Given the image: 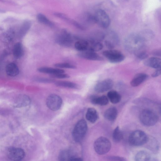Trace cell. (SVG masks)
<instances>
[{
    "label": "cell",
    "instance_id": "17",
    "mask_svg": "<svg viewBox=\"0 0 161 161\" xmlns=\"http://www.w3.org/2000/svg\"><path fill=\"white\" fill-rule=\"evenodd\" d=\"M118 112L117 109L113 107L107 109L105 112L104 116L105 118L109 121H114L117 117Z\"/></svg>",
    "mask_w": 161,
    "mask_h": 161
},
{
    "label": "cell",
    "instance_id": "21",
    "mask_svg": "<svg viewBox=\"0 0 161 161\" xmlns=\"http://www.w3.org/2000/svg\"><path fill=\"white\" fill-rule=\"evenodd\" d=\"M151 159V156L148 152L141 150L138 152L135 157V160L136 161H148Z\"/></svg>",
    "mask_w": 161,
    "mask_h": 161
},
{
    "label": "cell",
    "instance_id": "15",
    "mask_svg": "<svg viewBox=\"0 0 161 161\" xmlns=\"http://www.w3.org/2000/svg\"><path fill=\"white\" fill-rule=\"evenodd\" d=\"M90 101L94 104H97L101 106L107 105L108 103V99L107 96L102 95L100 96L93 95L90 98Z\"/></svg>",
    "mask_w": 161,
    "mask_h": 161
},
{
    "label": "cell",
    "instance_id": "19",
    "mask_svg": "<svg viewBox=\"0 0 161 161\" xmlns=\"http://www.w3.org/2000/svg\"><path fill=\"white\" fill-rule=\"evenodd\" d=\"M86 117L88 121L93 123L98 119V115L97 112L95 108H90L88 109Z\"/></svg>",
    "mask_w": 161,
    "mask_h": 161
},
{
    "label": "cell",
    "instance_id": "29",
    "mask_svg": "<svg viewBox=\"0 0 161 161\" xmlns=\"http://www.w3.org/2000/svg\"><path fill=\"white\" fill-rule=\"evenodd\" d=\"M88 42L85 40H80L75 44V47L77 50L81 51L87 50L88 47Z\"/></svg>",
    "mask_w": 161,
    "mask_h": 161
},
{
    "label": "cell",
    "instance_id": "7",
    "mask_svg": "<svg viewBox=\"0 0 161 161\" xmlns=\"http://www.w3.org/2000/svg\"><path fill=\"white\" fill-rule=\"evenodd\" d=\"M95 23L101 27L106 28L109 27L110 20L108 14L103 10L99 9L97 10L94 15Z\"/></svg>",
    "mask_w": 161,
    "mask_h": 161
},
{
    "label": "cell",
    "instance_id": "18",
    "mask_svg": "<svg viewBox=\"0 0 161 161\" xmlns=\"http://www.w3.org/2000/svg\"><path fill=\"white\" fill-rule=\"evenodd\" d=\"M30 102V98L27 95H21L17 98L14 106L16 107H21L26 106Z\"/></svg>",
    "mask_w": 161,
    "mask_h": 161
},
{
    "label": "cell",
    "instance_id": "41",
    "mask_svg": "<svg viewBox=\"0 0 161 161\" xmlns=\"http://www.w3.org/2000/svg\"><path fill=\"white\" fill-rule=\"evenodd\" d=\"M153 54L155 56H160L161 55L160 50H156L153 52Z\"/></svg>",
    "mask_w": 161,
    "mask_h": 161
},
{
    "label": "cell",
    "instance_id": "1",
    "mask_svg": "<svg viewBox=\"0 0 161 161\" xmlns=\"http://www.w3.org/2000/svg\"><path fill=\"white\" fill-rule=\"evenodd\" d=\"M144 42L139 34L132 33L125 39L124 46L127 51L134 53L143 48Z\"/></svg>",
    "mask_w": 161,
    "mask_h": 161
},
{
    "label": "cell",
    "instance_id": "26",
    "mask_svg": "<svg viewBox=\"0 0 161 161\" xmlns=\"http://www.w3.org/2000/svg\"><path fill=\"white\" fill-rule=\"evenodd\" d=\"M14 35V31L12 30H10L2 33L0 36V38L3 42L8 43L13 40Z\"/></svg>",
    "mask_w": 161,
    "mask_h": 161
},
{
    "label": "cell",
    "instance_id": "24",
    "mask_svg": "<svg viewBox=\"0 0 161 161\" xmlns=\"http://www.w3.org/2000/svg\"><path fill=\"white\" fill-rule=\"evenodd\" d=\"M88 42V47L87 50L97 52L101 50L103 47L102 44L99 41L92 39Z\"/></svg>",
    "mask_w": 161,
    "mask_h": 161
},
{
    "label": "cell",
    "instance_id": "13",
    "mask_svg": "<svg viewBox=\"0 0 161 161\" xmlns=\"http://www.w3.org/2000/svg\"><path fill=\"white\" fill-rule=\"evenodd\" d=\"M148 75L144 73H139L136 75L130 82V85L133 87L139 86L147 78Z\"/></svg>",
    "mask_w": 161,
    "mask_h": 161
},
{
    "label": "cell",
    "instance_id": "8",
    "mask_svg": "<svg viewBox=\"0 0 161 161\" xmlns=\"http://www.w3.org/2000/svg\"><path fill=\"white\" fill-rule=\"evenodd\" d=\"M62 104V99L60 96L52 94L48 96L46 100L47 107L51 110L56 111L60 108Z\"/></svg>",
    "mask_w": 161,
    "mask_h": 161
},
{
    "label": "cell",
    "instance_id": "25",
    "mask_svg": "<svg viewBox=\"0 0 161 161\" xmlns=\"http://www.w3.org/2000/svg\"><path fill=\"white\" fill-rule=\"evenodd\" d=\"M37 70L40 72L51 75L64 72V71L62 69L48 67H40L37 69Z\"/></svg>",
    "mask_w": 161,
    "mask_h": 161
},
{
    "label": "cell",
    "instance_id": "4",
    "mask_svg": "<svg viewBox=\"0 0 161 161\" xmlns=\"http://www.w3.org/2000/svg\"><path fill=\"white\" fill-rule=\"evenodd\" d=\"M147 138V136L144 131L137 130L131 133L129 136L128 140L131 145L139 146L145 144Z\"/></svg>",
    "mask_w": 161,
    "mask_h": 161
},
{
    "label": "cell",
    "instance_id": "20",
    "mask_svg": "<svg viewBox=\"0 0 161 161\" xmlns=\"http://www.w3.org/2000/svg\"><path fill=\"white\" fill-rule=\"evenodd\" d=\"M76 157L70 151L68 150L61 151L58 155V159L60 161H74Z\"/></svg>",
    "mask_w": 161,
    "mask_h": 161
},
{
    "label": "cell",
    "instance_id": "23",
    "mask_svg": "<svg viewBox=\"0 0 161 161\" xmlns=\"http://www.w3.org/2000/svg\"><path fill=\"white\" fill-rule=\"evenodd\" d=\"M6 71L7 74L11 76L17 75L19 73V69L17 65L14 63H10L6 66Z\"/></svg>",
    "mask_w": 161,
    "mask_h": 161
},
{
    "label": "cell",
    "instance_id": "35",
    "mask_svg": "<svg viewBox=\"0 0 161 161\" xmlns=\"http://www.w3.org/2000/svg\"><path fill=\"white\" fill-rule=\"evenodd\" d=\"M54 66L56 67L62 68L75 69L76 68L75 66L68 63H61L56 64Z\"/></svg>",
    "mask_w": 161,
    "mask_h": 161
},
{
    "label": "cell",
    "instance_id": "28",
    "mask_svg": "<svg viewBox=\"0 0 161 161\" xmlns=\"http://www.w3.org/2000/svg\"><path fill=\"white\" fill-rule=\"evenodd\" d=\"M23 49L22 44L20 42L16 43L13 48V53L16 58H20L23 54Z\"/></svg>",
    "mask_w": 161,
    "mask_h": 161
},
{
    "label": "cell",
    "instance_id": "38",
    "mask_svg": "<svg viewBox=\"0 0 161 161\" xmlns=\"http://www.w3.org/2000/svg\"><path fill=\"white\" fill-rule=\"evenodd\" d=\"M104 43L106 47L110 49H113L115 47V45L109 40H106L104 42Z\"/></svg>",
    "mask_w": 161,
    "mask_h": 161
},
{
    "label": "cell",
    "instance_id": "37",
    "mask_svg": "<svg viewBox=\"0 0 161 161\" xmlns=\"http://www.w3.org/2000/svg\"><path fill=\"white\" fill-rule=\"evenodd\" d=\"M51 76L54 78L58 79L67 78L69 77V76L68 75L64 74V73H60L51 75Z\"/></svg>",
    "mask_w": 161,
    "mask_h": 161
},
{
    "label": "cell",
    "instance_id": "6",
    "mask_svg": "<svg viewBox=\"0 0 161 161\" xmlns=\"http://www.w3.org/2000/svg\"><path fill=\"white\" fill-rule=\"evenodd\" d=\"M102 54L109 62L112 63H118L125 59L124 55L119 50L113 49L105 50Z\"/></svg>",
    "mask_w": 161,
    "mask_h": 161
},
{
    "label": "cell",
    "instance_id": "16",
    "mask_svg": "<svg viewBox=\"0 0 161 161\" xmlns=\"http://www.w3.org/2000/svg\"><path fill=\"white\" fill-rule=\"evenodd\" d=\"M144 64L147 66L157 69L161 67V60L159 58L152 57L146 60Z\"/></svg>",
    "mask_w": 161,
    "mask_h": 161
},
{
    "label": "cell",
    "instance_id": "22",
    "mask_svg": "<svg viewBox=\"0 0 161 161\" xmlns=\"http://www.w3.org/2000/svg\"><path fill=\"white\" fill-rule=\"evenodd\" d=\"M107 97L110 101L113 104L119 103L121 99L120 95L116 91L111 90L107 93Z\"/></svg>",
    "mask_w": 161,
    "mask_h": 161
},
{
    "label": "cell",
    "instance_id": "33",
    "mask_svg": "<svg viewBox=\"0 0 161 161\" xmlns=\"http://www.w3.org/2000/svg\"><path fill=\"white\" fill-rule=\"evenodd\" d=\"M107 36L110 40H108L113 42L115 45L119 42V39L117 35L113 31H109L107 34Z\"/></svg>",
    "mask_w": 161,
    "mask_h": 161
},
{
    "label": "cell",
    "instance_id": "14",
    "mask_svg": "<svg viewBox=\"0 0 161 161\" xmlns=\"http://www.w3.org/2000/svg\"><path fill=\"white\" fill-rule=\"evenodd\" d=\"M145 144H146L147 148L153 152L156 153L159 151V143L158 141L154 137L148 136Z\"/></svg>",
    "mask_w": 161,
    "mask_h": 161
},
{
    "label": "cell",
    "instance_id": "5",
    "mask_svg": "<svg viewBox=\"0 0 161 161\" xmlns=\"http://www.w3.org/2000/svg\"><path fill=\"white\" fill-rule=\"evenodd\" d=\"M87 128L86 122L84 119L79 120L76 124L73 132V136L76 142H81L84 138Z\"/></svg>",
    "mask_w": 161,
    "mask_h": 161
},
{
    "label": "cell",
    "instance_id": "3",
    "mask_svg": "<svg viewBox=\"0 0 161 161\" xmlns=\"http://www.w3.org/2000/svg\"><path fill=\"white\" fill-rule=\"evenodd\" d=\"M111 144L110 141L106 137L100 136L97 138L94 143V149L98 154L103 155L110 150Z\"/></svg>",
    "mask_w": 161,
    "mask_h": 161
},
{
    "label": "cell",
    "instance_id": "39",
    "mask_svg": "<svg viewBox=\"0 0 161 161\" xmlns=\"http://www.w3.org/2000/svg\"><path fill=\"white\" fill-rule=\"evenodd\" d=\"M37 81L42 83H50L54 81L53 79L43 78H39L36 79Z\"/></svg>",
    "mask_w": 161,
    "mask_h": 161
},
{
    "label": "cell",
    "instance_id": "9",
    "mask_svg": "<svg viewBox=\"0 0 161 161\" xmlns=\"http://www.w3.org/2000/svg\"><path fill=\"white\" fill-rule=\"evenodd\" d=\"M7 156L11 160L20 161L25 157V153L24 150L20 148L12 147L9 148L7 152Z\"/></svg>",
    "mask_w": 161,
    "mask_h": 161
},
{
    "label": "cell",
    "instance_id": "31",
    "mask_svg": "<svg viewBox=\"0 0 161 161\" xmlns=\"http://www.w3.org/2000/svg\"><path fill=\"white\" fill-rule=\"evenodd\" d=\"M31 23L28 21H25L22 24L18 33L19 37L24 36L29 30L31 27Z\"/></svg>",
    "mask_w": 161,
    "mask_h": 161
},
{
    "label": "cell",
    "instance_id": "36",
    "mask_svg": "<svg viewBox=\"0 0 161 161\" xmlns=\"http://www.w3.org/2000/svg\"><path fill=\"white\" fill-rule=\"evenodd\" d=\"M106 159L110 161H125L126 160L125 158L117 156H110L106 157Z\"/></svg>",
    "mask_w": 161,
    "mask_h": 161
},
{
    "label": "cell",
    "instance_id": "12",
    "mask_svg": "<svg viewBox=\"0 0 161 161\" xmlns=\"http://www.w3.org/2000/svg\"><path fill=\"white\" fill-rule=\"evenodd\" d=\"M80 57L88 60L102 61L103 58L97 53L96 52L89 50L81 51L78 54Z\"/></svg>",
    "mask_w": 161,
    "mask_h": 161
},
{
    "label": "cell",
    "instance_id": "11",
    "mask_svg": "<svg viewBox=\"0 0 161 161\" xmlns=\"http://www.w3.org/2000/svg\"><path fill=\"white\" fill-rule=\"evenodd\" d=\"M72 41L71 35L65 30H64L56 39V42L58 44L65 47L70 46Z\"/></svg>",
    "mask_w": 161,
    "mask_h": 161
},
{
    "label": "cell",
    "instance_id": "34",
    "mask_svg": "<svg viewBox=\"0 0 161 161\" xmlns=\"http://www.w3.org/2000/svg\"><path fill=\"white\" fill-rule=\"evenodd\" d=\"M134 54L137 58L140 60L146 59L148 57L147 52L142 50V49L136 51Z\"/></svg>",
    "mask_w": 161,
    "mask_h": 161
},
{
    "label": "cell",
    "instance_id": "10",
    "mask_svg": "<svg viewBox=\"0 0 161 161\" xmlns=\"http://www.w3.org/2000/svg\"><path fill=\"white\" fill-rule=\"evenodd\" d=\"M114 85L113 80L107 79L98 82L95 86L94 90L97 93H103L111 89Z\"/></svg>",
    "mask_w": 161,
    "mask_h": 161
},
{
    "label": "cell",
    "instance_id": "32",
    "mask_svg": "<svg viewBox=\"0 0 161 161\" xmlns=\"http://www.w3.org/2000/svg\"><path fill=\"white\" fill-rule=\"evenodd\" d=\"M37 17L38 20L40 23L51 27L53 25V22L43 14H39L37 15Z\"/></svg>",
    "mask_w": 161,
    "mask_h": 161
},
{
    "label": "cell",
    "instance_id": "27",
    "mask_svg": "<svg viewBox=\"0 0 161 161\" xmlns=\"http://www.w3.org/2000/svg\"><path fill=\"white\" fill-rule=\"evenodd\" d=\"M113 141L118 143L120 142L123 138V134L119 126H117L114 129L112 135Z\"/></svg>",
    "mask_w": 161,
    "mask_h": 161
},
{
    "label": "cell",
    "instance_id": "40",
    "mask_svg": "<svg viewBox=\"0 0 161 161\" xmlns=\"http://www.w3.org/2000/svg\"><path fill=\"white\" fill-rule=\"evenodd\" d=\"M161 70L160 68L156 69L153 73L152 76L153 77H156L159 76L161 74Z\"/></svg>",
    "mask_w": 161,
    "mask_h": 161
},
{
    "label": "cell",
    "instance_id": "30",
    "mask_svg": "<svg viewBox=\"0 0 161 161\" xmlns=\"http://www.w3.org/2000/svg\"><path fill=\"white\" fill-rule=\"evenodd\" d=\"M55 84L57 86L70 88L77 89L78 87L76 84L68 81H58L56 82Z\"/></svg>",
    "mask_w": 161,
    "mask_h": 161
},
{
    "label": "cell",
    "instance_id": "2",
    "mask_svg": "<svg viewBox=\"0 0 161 161\" xmlns=\"http://www.w3.org/2000/svg\"><path fill=\"white\" fill-rule=\"evenodd\" d=\"M139 117L142 123L147 126L154 125L158 120L157 114L153 111L148 109L143 110L140 113Z\"/></svg>",
    "mask_w": 161,
    "mask_h": 161
}]
</instances>
